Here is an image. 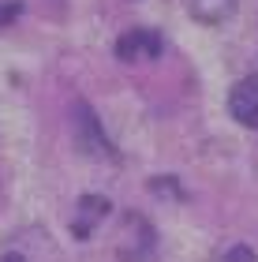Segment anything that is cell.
Returning <instances> with one entry per match:
<instances>
[{"mask_svg": "<svg viewBox=\"0 0 258 262\" xmlns=\"http://www.w3.org/2000/svg\"><path fill=\"white\" fill-rule=\"evenodd\" d=\"M75 135H79V146L86 154H98V158H116L109 135L101 131L98 124V113L90 109V105H75Z\"/></svg>", "mask_w": 258, "mask_h": 262, "instance_id": "1", "label": "cell"}, {"mask_svg": "<svg viewBox=\"0 0 258 262\" xmlns=\"http://www.w3.org/2000/svg\"><path fill=\"white\" fill-rule=\"evenodd\" d=\"M228 113L236 116L240 124L247 127H258V75H247L240 79L228 94Z\"/></svg>", "mask_w": 258, "mask_h": 262, "instance_id": "2", "label": "cell"}, {"mask_svg": "<svg viewBox=\"0 0 258 262\" xmlns=\"http://www.w3.org/2000/svg\"><path fill=\"white\" fill-rule=\"evenodd\" d=\"M187 8H191V15L198 23L217 27V23H225L232 11H236V0H187Z\"/></svg>", "mask_w": 258, "mask_h": 262, "instance_id": "3", "label": "cell"}, {"mask_svg": "<svg viewBox=\"0 0 258 262\" xmlns=\"http://www.w3.org/2000/svg\"><path fill=\"white\" fill-rule=\"evenodd\" d=\"M138 53H146V30H135V34H124L120 41H116V56L120 60H127L131 64Z\"/></svg>", "mask_w": 258, "mask_h": 262, "instance_id": "4", "label": "cell"}, {"mask_svg": "<svg viewBox=\"0 0 258 262\" xmlns=\"http://www.w3.org/2000/svg\"><path fill=\"white\" fill-rule=\"evenodd\" d=\"M79 202H83V213L90 210L93 217H105V213H109V199H101V195H83Z\"/></svg>", "mask_w": 258, "mask_h": 262, "instance_id": "5", "label": "cell"}, {"mask_svg": "<svg viewBox=\"0 0 258 262\" xmlns=\"http://www.w3.org/2000/svg\"><path fill=\"white\" fill-rule=\"evenodd\" d=\"M228 262H254V251H251V247H232V251H228Z\"/></svg>", "mask_w": 258, "mask_h": 262, "instance_id": "6", "label": "cell"}, {"mask_svg": "<svg viewBox=\"0 0 258 262\" xmlns=\"http://www.w3.org/2000/svg\"><path fill=\"white\" fill-rule=\"evenodd\" d=\"M0 262H27V258H22L19 251H8V255H0Z\"/></svg>", "mask_w": 258, "mask_h": 262, "instance_id": "7", "label": "cell"}]
</instances>
